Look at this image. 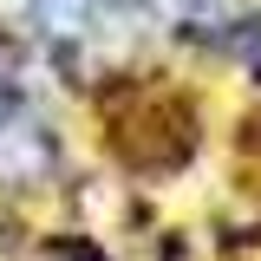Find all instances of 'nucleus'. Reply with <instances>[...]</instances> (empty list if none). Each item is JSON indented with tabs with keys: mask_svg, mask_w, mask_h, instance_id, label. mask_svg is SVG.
I'll list each match as a JSON object with an SVG mask.
<instances>
[{
	"mask_svg": "<svg viewBox=\"0 0 261 261\" xmlns=\"http://www.w3.org/2000/svg\"><path fill=\"white\" fill-rule=\"evenodd\" d=\"M27 20L53 39H79V33H92V0H33Z\"/></svg>",
	"mask_w": 261,
	"mask_h": 261,
	"instance_id": "1",
	"label": "nucleus"
},
{
	"mask_svg": "<svg viewBox=\"0 0 261 261\" xmlns=\"http://www.w3.org/2000/svg\"><path fill=\"white\" fill-rule=\"evenodd\" d=\"M33 13V0H0V20H27Z\"/></svg>",
	"mask_w": 261,
	"mask_h": 261,
	"instance_id": "2",
	"label": "nucleus"
},
{
	"mask_svg": "<svg viewBox=\"0 0 261 261\" xmlns=\"http://www.w3.org/2000/svg\"><path fill=\"white\" fill-rule=\"evenodd\" d=\"M105 7H124V13H130V7H150V0H105Z\"/></svg>",
	"mask_w": 261,
	"mask_h": 261,
	"instance_id": "3",
	"label": "nucleus"
}]
</instances>
